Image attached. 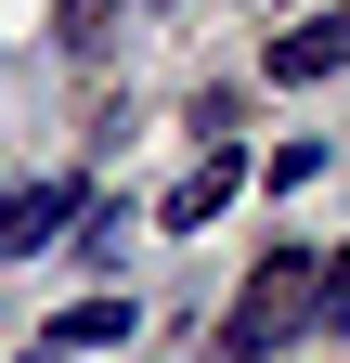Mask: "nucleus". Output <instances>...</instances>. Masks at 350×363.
Returning <instances> with one entry per match:
<instances>
[{"label":"nucleus","instance_id":"nucleus-1","mask_svg":"<svg viewBox=\"0 0 350 363\" xmlns=\"http://www.w3.org/2000/svg\"><path fill=\"white\" fill-rule=\"evenodd\" d=\"M298 325H324V272L286 247V259H259V272H247V298L208 325V350H221V363H273Z\"/></svg>","mask_w":350,"mask_h":363},{"label":"nucleus","instance_id":"nucleus-2","mask_svg":"<svg viewBox=\"0 0 350 363\" xmlns=\"http://www.w3.org/2000/svg\"><path fill=\"white\" fill-rule=\"evenodd\" d=\"M65 220H91V195H78V182H26V195H0V259H39Z\"/></svg>","mask_w":350,"mask_h":363},{"label":"nucleus","instance_id":"nucleus-3","mask_svg":"<svg viewBox=\"0 0 350 363\" xmlns=\"http://www.w3.org/2000/svg\"><path fill=\"white\" fill-rule=\"evenodd\" d=\"M247 182H259V169H247V143H221V156H195L182 182H169V208H156V220H169V234H195V220H221Z\"/></svg>","mask_w":350,"mask_h":363},{"label":"nucleus","instance_id":"nucleus-4","mask_svg":"<svg viewBox=\"0 0 350 363\" xmlns=\"http://www.w3.org/2000/svg\"><path fill=\"white\" fill-rule=\"evenodd\" d=\"M324 65H350V13H312V26H286V39H273V65H259V78H286V91H312Z\"/></svg>","mask_w":350,"mask_h":363},{"label":"nucleus","instance_id":"nucleus-5","mask_svg":"<svg viewBox=\"0 0 350 363\" xmlns=\"http://www.w3.org/2000/svg\"><path fill=\"white\" fill-rule=\"evenodd\" d=\"M130 325H143V298H78V311H52V350H117Z\"/></svg>","mask_w":350,"mask_h":363},{"label":"nucleus","instance_id":"nucleus-6","mask_svg":"<svg viewBox=\"0 0 350 363\" xmlns=\"http://www.w3.org/2000/svg\"><path fill=\"white\" fill-rule=\"evenodd\" d=\"M156 13H182V0H156Z\"/></svg>","mask_w":350,"mask_h":363}]
</instances>
